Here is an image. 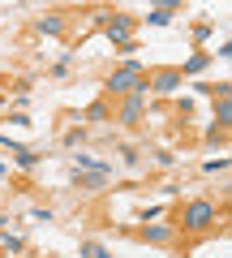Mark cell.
I'll use <instances>...</instances> for the list:
<instances>
[{
	"label": "cell",
	"mask_w": 232,
	"mask_h": 258,
	"mask_svg": "<svg viewBox=\"0 0 232 258\" xmlns=\"http://www.w3.org/2000/svg\"><path fill=\"white\" fill-rule=\"evenodd\" d=\"M142 86V69L138 64H129V69H121V74H112L108 78V91L116 95V91H138Z\"/></svg>",
	"instance_id": "cell-1"
},
{
	"label": "cell",
	"mask_w": 232,
	"mask_h": 258,
	"mask_svg": "<svg viewBox=\"0 0 232 258\" xmlns=\"http://www.w3.org/2000/svg\"><path fill=\"white\" fill-rule=\"evenodd\" d=\"M215 220V207L211 203H194V207H189V211H185V228H206V224H211Z\"/></svg>",
	"instance_id": "cell-2"
},
{
	"label": "cell",
	"mask_w": 232,
	"mask_h": 258,
	"mask_svg": "<svg viewBox=\"0 0 232 258\" xmlns=\"http://www.w3.org/2000/svg\"><path fill=\"white\" fill-rule=\"evenodd\" d=\"M108 35L116 39V43H125V39H129V18H116V22L108 26Z\"/></svg>",
	"instance_id": "cell-3"
},
{
	"label": "cell",
	"mask_w": 232,
	"mask_h": 258,
	"mask_svg": "<svg viewBox=\"0 0 232 258\" xmlns=\"http://www.w3.org/2000/svg\"><path fill=\"white\" fill-rule=\"evenodd\" d=\"M177 82H181V74H159L155 78V91H172Z\"/></svg>",
	"instance_id": "cell-5"
},
{
	"label": "cell",
	"mask_w": 232,
	"mask_h": 258,
	"mask_svg": "<svg viewBox=\"0 0 232 258\" xmlns=\"http://www.w3.org/2000/svg\"><path fill=\"white\" fill-rule=\"evenodd\" d=\"M138 112H142V95H133V99L125 103V125H133V120H138Z\"/></svg>",
	"instance_id": "cell-4"
}]
</instances>
